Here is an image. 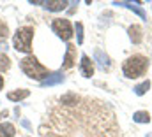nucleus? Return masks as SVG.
I'll return each mask as SVG.
<instances>
[{
  "label": "nucleus",
  "instance_id": "14",
  "mask_svg": "<svg viewBox=\"0 0 152 137\" xmlns=\"http://www.w3.org/2000/svg\"><path fill=\"white\" fill-rule=\"evenodd\" d=\"M16 128L12 123H0V137H14Z\"/></svg>",
  "mask_w": 152,
  "mask_h": 137
},
{
  "label": "nucleus",
  "instance_id": "9",
  "mask_svg": "<svg viewBox=\"0 0 152 137\" xmlns=\"http://www.w3.org/2000/svg\"><path fill=\"white\" fill-rule=\"evenodd\" d=\"M42 5L48 11H62V9H66L67 2L66 0H48V2H42Z\"/></svg>",
  "mask_w": 152,
  "mask_h": 137
},
{
  "label": "nucleus",
  "instance_id": "18",
  "mask_svg": "<svg viewBox=\"0 0 152 137\" xmlns=\"http://www.w3.org/2000/svg\"><path fill=\"white\" fill-rule=\"evenodd\" d=\"M7 34H9L7 25H5L4 21H0V42H2V40H7Z\"/></svg>",
  "mask_w": 152,
  "mask_h": 137
},
{
  "label": "nucleus",
  "instance_id": "7",
  "mask_svg": "<svg viewBox=\"0 0 152 137\" xmlns=\"http://www.w3.org/2000/svg\"><path fill=\"white\" fill-rule=\"evenodd\" d=\"M76 62V46L73 44H69L67 46V51H66V56H64V63H62V67L64 68H71L75 65Z\"/></svg>",
  "mask_w": 152,
  "mask_h": 137
},
{
  "label": "nucleus",
  "instance_id": "20",
  "mask_svg": "<svg viewBox=\"0 0 152 137\" xmlns=\"http://www.w3.org/2000/svg\"><path fill=\"white\" fill-rule=\"evenodd\" d=\"M2 88H4V77L0 76V90H2Z\"/></svg>",
  "mask_w": 152,
  "mask_h": 137
},
{
  "label": "nucleus",
  "instance_id": "6",
  "mask_svg": "<svg viewBox=\"0 0 152 137\" xmlns=\"http://www.w3.org/2000/svg\"><path fill=\"white\" fill-rule=\"evenodd\" d=\"M80 70L85 77H90L94 74V62L87 56V55H81V62H80Z\"/></svg>",
  "mask_w": 152,
  "mask_h": 137
},
{
  "label": "nucleus",
  "instance_id": "1",
  "mask_svg": "<svg viewBox=\"0 0 152 137\" xmlns=\"http://www.w3.org/2000/svg\"><path fill=\"white\" fill-rule=\"evenodd\" d=\"M118 134L110 104L76 93L53 99L39 127L41 137H118Z\"/></svg>",
  "mask_w": 152,
  "mask_h": 137
},
{
  "label": "nucleus",
  "instance_id": "13",
  "mask_svg": "<svg viewBox=\"0 0 152 137\" xmlns=\"http://www.w3.org/2000/svg\"><path fill=\"white\" fill-rule=\"evenodd\" d=\"M28 95H30V92H28V90H16V92L7 93V99H9L11 102H20V100L27 99Z\"/></svg>",
  "mask_w": 152,
  "mask_h": 137
},
{
  "label": "nucleus",
  "instance_id": "21",
  "mask_svg": "<svg viewBox=\"0 0 152 137\" xmlns=\"http://www.w3.org/2000/svg\"><path fill=\"white\" fill-rule=\"evenodd\" d=\"M5 114H7V111H2V112H0V118H2V116H5Z\"/></svg>",
  "mask_w": 152,
  "mask_h": 137
},
{
  "label": "nucleus",
  "instance_id": "11",
  "mask_svg": "<svg viewBox=\"0 0 152 137\" xmlns=\"http://www.w3.org/2000/svg\"><path fill=\"white\" fill-rule=\"evenodd\" d=\"M64 81V76L60 72H55V74H50L44 81H41V86H53V84H58Z\"/></svg>",
  "mask_w": 152,
  "mask_h": 137
},
{
  "label": "nucleus",
  "instance_id": "15",
  "mask_svg": "<svg viewBox=\"0 0 152 137\" xmlns=\"http://www.w3.org/2000/svg\"><path fill=\"white\" fill-rule=\"evenodd\" d=\"M133 120H134L136 123H149V121H151V116H149L147 111H138V112L133 114Z\"/></svg>",
  "mask_w": 152,
  "mask_h": 137
},
{
  "label": "nucleus",
  "instance_id": "10",
  "mask_svg": "<svg viewBox=\"0 0 152 137\" xmlns=\"http://www.w3.org/2000/svg\"><path fill=\"white\" fill-rule=\"evenodd\" d=\"M115 5H122V7H127V9H131L133 12H136L140 18L147 19V14H145V11H143L142 7H138L136 4H133V2H115Z\"/></svg>",
  "mask_w": 152,
  "mask_h": 137
},
{
  "label": "nucleus",
  "instance_id": "12",
  "mask_svg": "<svg viewBox=\"0 0 152 137\" xmlns=\"http://www.w3.org/2000/svg\"><path fill=\"white\" fill-rule=\"evenodd\" d=\"M94 56H96V60L99 62V65H101L103 68H110L112 62H110V58H108L106 53H103L101 49H96V51H94Z\"/></svg>",
  "mask_w": 152,
  "mask_h": 137
},
{
  "label": "nucleus",
  "instance_id": "3",
  "mask_svg": "<svg viewBox=\"0 0 152 137\" xmlns=\"http://www.w3.org/2000/svg\"><path fill=\"white\" fill-rule=\"evenodd\" d=\"M149 68V60L142 55H133L131 58H127L124 62V67H122V72L126 77L129 79H136L140 76H143Z\"/></svg>",
  "mask_w": 152,
  "mask_h": 137
},
{
  "label": "nucleus",
  "instance_id": "4",
  "mask_svg": "<svg viewBox=\"0 0 152 137\" xmlns=\"http://www.w3.org/2000/svg\"><path fill=\"white\" fill-rule=\"evenodd\" d=\"M32 37H34V28L32 27H21L16 30L12 44L16 51L21 53H30L32 51Z\"/></svg>",
  "mask_w": 152,
  "mask_h": 137
},
{
  "label": "nucleus",
  "instance_id": "16",
  "mask_svg": "<svg viewBox=\"0 0 152 137\" xmlns=\"http://www.w3.org/2000/svg\"><path fill=\"white\" fill-rule=\"evenodd\" d=\"M149 88H151V81H143L142 84H136L134 86V93L136 95H145L149 92Z\"/></svg>",
  "mask_w": 152,
  "mask_h": 137
},
{
  "label": "nucleus",
  "instance_id": "22",
  "mask_svg": "<svg viewBox=\"0 0 152 137\" xmlns=\"http://www.w3.org/2000/svg\"><path fill=\"white\" fill-rule=\"evenodd\" d=\"M145 137H152V132H151V134H147V136H145Z\"/></svg>",
  "mask_w": 152,
  "mask_h": 137
},
{
  "label": "nucleus",
  "instance_id": "2",
  "mask_svg": "<svg viewBox=\"0 0 152 137\" xmlns=\"http://www.w3.org/2000/svg\"><path fill=\"white\" fill-rule=\"evenodd\" d=\"M20 68L25 72V76H28L30 79H37V81H44L50 76L48 68L44 67L42 63H39V60L36 56H32V55L25 56L20 62Z\"/></svg>",
  "mask_w": 152,
  "mask_h": 137
},
{
  "label": "nucleus",
  "instance_id": "17",
  "mask_svg": "<svg viewBox=\"0 0 152 137\" xmlns=\"http://www.w3.org/2000/svg\"><path fill=\"white\" fill-rule=\"evenodd\" d=\"M11 67V60L7 55H0V72H5Z\"/></svg>",
  "mask_w": 152,
  "mask_h": 137
},
{
  "label": "nucleus",
  "instance_id": "5",
  "mask_svg": "<svg viewBox=\"0 0 152 137\" xmlns=\"http://www.w3.org/2000/svg\"><path fill=\"white\" fill-rule=\"evenodd\" d=\"M51 30L58 35L62 40H69V39L73 37V27H71L69 19H66V18H57V19H53Z\"/></svg>",
  "mask_w": 152,
  "mask_h": 137
},
{
  "label": "nucleus",
  "instance_id": "8",
  "mask_svg": "<svg viewBox=\"0 0 152 137\" xmlns=\"http://www.w3.org/2000/svg\"><path fill=\"white\" fill-rule=\"evenodd\" d=\"M127 32H129V37H131L133 44H140V42H142V39H143V30H142L140 25H131Z\"/></svg>",
  "mask_w": 152,
  "mask_h": 137
},
{
  "label": "nucleus",
  "instance_id": "19",
  "mask_svg": "<svg viewBox=\"0 0 152 137\" xmlns=\"http://www.w3.org/2000/svg\"><path fill=\"white\" fill-rule=\"evenodd\" d=\"M76 35H78V44H83V25L76 23Z\"/></svg>",
  "mask_w": 152,
  "mask_h": 137
}]
</instances>
